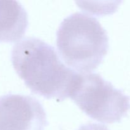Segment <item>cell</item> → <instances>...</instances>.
<instances>
[{
	"label": "cell",
	"instance_id": "obj_4",
	"mask_svg": "<svg viewBox=\"0 0 130 130\" xmlns=\"http://www.w3.org/2000/svg\"><path fill=\"white\" fill-rule=\"evenodd\" d=\"M46 114L39 100L7 94L0 97V130H44Z\"/></svg>",
	"mask_w": 130,
	"mask_h": 130
},
{
	"label": "cell",
	"instance_id": "obj_5",
	"mask_svg": "<svg viewBox=\"0 0 130 130\" xmlns=\"http://www.w3.org/2000/svg\"><path fill=\"white\" fill-rule=\"evenodd\" d=\"M28 24L27 13L19 1H0V42L19 41Z\"/></svg>",
	"mask_w": 130,
	"mask_h": 130
},
{
	"label": "cell",
	"instance_id": "obj_3",
	"mask_svg": "<svg viewBox=\"0 0 130 130\" xmlns=\"http://www.w3.org/2000/svg\"><path fill=\"white\" fill-rule=\"evenodd\" d=\"M69 97L88 116L104 123H119L130 109L129 97L96 73H78Z\"/></svg>",
	"mask_w": 130,
	"mask_h": 130
},
{
	"label": "cell",
	"instance_id": "obj_1",
	"mask_svg": "<svg viewBox=\"0 0 130 130\" xmlns=\"http://www.w3.org/2000/svg\"><path fill=\"white\" fill-rule=\"evenodd\" d=\"M11 60L32 92L58 102L69 97L78 73L63 64L52 46L36 38H24L14 45Z\"/></svg>",
	"mask_w": 130,
	"mask_h": 130
},
{
	"label": "cell",
	"instance_id": "obj_6",
	"mask_svg": "<svg viewBox=\"0 0 130 130\" xmlns=\"http://www.w3.org/2000/svg\"><path fill=\"white\" fill-rule=\"evenodd\" d=\"M77 130H109L103 124L96 123H88L82 125Z\"/></svg>",
	"mask_w": 130,
	"mask_h": 130
},
{
	"label": "cell",
	"instance_id": "obj_2",
	"mask_svg": "<svg viewBox=\"0 0 130 130\" xmlns=\"http://www.w3.org/2000/svg\"><path fill=\"white\" fill-rule=\"evenodd\" d=\"M57 46L65 63L81 74L90 73L101 64L109 50V37L97 19L76 12L62 21L57 32Z\"/></svg>",
	"mask_w": 130,
	"mask_h": 130
}]
</instances>
